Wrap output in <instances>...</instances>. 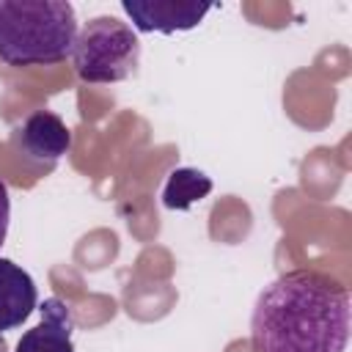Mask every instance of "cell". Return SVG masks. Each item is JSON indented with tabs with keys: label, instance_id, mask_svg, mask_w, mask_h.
Masks as SVG:
<instances>
[{
	"label": "cell",
	"instance_id": "1",
	"mask_svg": "<svg viewBox=\"0 0 352 352\" xmlns=\"http://www.w3.org/2000/svg\"><path fill=\"white\" fill-rule=\"evenodd\" d=\"M352 300L338 280L292 270L261 289L250 314L253 352H344Z\"/></svg>",
	"mask_w": 352,
	"mask_h": 352
},
{
	"label": "cell",
	"instance_id": "2",
	"mask_svg": "<svg viewBox=\"0 0 352 352\" xmlns=\"http://www.w3.org/2000/svg\"><path fill=\"white\" fill-rule=\"evenodd\" d=\"M77 16L66 0H0V60L6 66H52L72 55Z\"/></svg>",
	"mask_w": 352,
	"mask_h": 352
},
{
	"label": "cell",
	"instance_id": "3",
	"mask_svg": "<svg viewBox=\"0 0 352 352\" xmlns=\"http://www.w3.org/2000/svg\"><path fill=\"white\" fill-rule=\"evenodd\" d=\"M72 63L82 82H121L140 63V38L116 16H94L77 30Z\"/></svg>",
	"mask_w": 352,
	"mask_h": 352
},
{
	"label": "cell",
	"instance_id": "4",
	"mask_svg": "<svg viewBox=\"0 0 352 352\" xmlns=\"http://www.w3.org/2000/svg\"><path fill=\"white\" fill-rule=\"evenodd\" d=\"M14 146L19 157L33 165H55L72 148V129L66 121L50 110L30 113L14 132Z\"/></svg>",
	"mask_w": 352,
	"mask_h": 352
},
{
	"label": "cell",
	"instance_id": "5",
	"mask_svg": "<svg viewBox=\"0 0 352 352\" xmlns=\"http://www.w3.org/2000/svg\"><path fill=\"white\" fill-rule=\"evenodd\" d=\"M121 8L132 19L138 33H182L192 30L212 11L195 0H121Z\"/></svg>",
	"mask_w": 352,
	"mask_h": 352
},
{
	"label": "cell",
	"instance_id": "6",
	"mask_svg": "<svg viewBox=\"0 0 352 352\" xmlns=\"http://www.w3.org/2000/svg\"><path fill=\"white\" fill-rule=\"evenodd\" d=\"M38 311L41 322L22 333V338L16 341V352H74V319L69 305L58 297H47Z\"/></svg>",
	"mask_w": 352,
	"mask_h": 352
},
{
	"label": "cell",
	"instance_id": "7",
	"mask_svg": "<svg viewBox=\"0 0 352 352\" xmlns=\"http://www.w3.org/2000/svg\"><path fill=\"white\" fill-rule=\"evenodd\" d=\"M38 302L36 280L11 258H0V333L19 327Z\"/></svg>",
	"mask_w": 352,
	"mask_h": 352
},
{
	"label": "cell",
	"instance_id": "8",
	"mask_svg": "<svg viewBox=\"0 0 352 352\" xmlns=\"http://www.w3.org/2000/svg\"><path fill=\"white\" fill-rule=\"evenodd\" d=\"M212 192V179L198 168H176L170 170L165 187H162V204L168 209L184 212L192 204L204 201Z\"/></svg>",
	"mask_w": 352,
	"mask_h": 352
},
{
	"label": "cell",
	"instance_id": "9",
	"mask_svg": "<svg viewBox=\"0 0 352 352\" xmlns=\"http://www.w3.org/2000/svg\"><path fill=\"white\" fill-rule=\"evenodd\" d=\"M8 220H11V198H8L6 182L0 179V248H3L6 234H8Z\"/></svg>",
	"mask_w": 352,
	"mask_h": 352
}]
</instances>
